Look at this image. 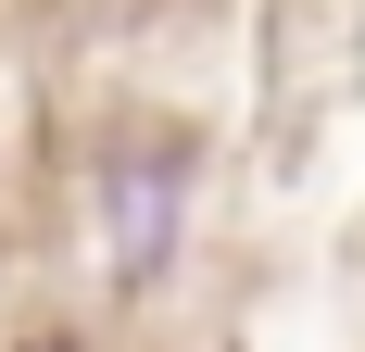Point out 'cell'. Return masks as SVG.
<instances>
[{
	"label": "cell",
	"instance_id": "cell-2",
	"mask_svg": "<svg viewBox=\"0 0 365 352\" xmlns=\"http://www.w3.org/2000/svg\"><path fill=\"white\" fill-rule=\"evenodd\" d=\"M26 352H76V340H63V327H38V340H26Z\"/></svg>",
	"mask_w": 365,
	"mask_h": 352
},
{
	"label": "cell",
	"instance_id": "cell-1",
	"mask_svg": "<svg viewBox=\"0 0 365 352\" xmlns=\"http://www.w3.org/2000/svg\"><path fill=\"white\" fill-rule=\"evenodd\" d=\"M164 202H177V176H164V164H126V277L164 264Z\"/></svg>",
	"mask_w": 365,
	"mask_h": 352
}]
</instances>
